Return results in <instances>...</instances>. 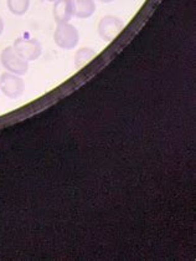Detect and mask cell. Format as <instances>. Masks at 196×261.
<instances>
[{"instance_id":"cell-11","label":"cell","mask_w":196,"mask_h":261,"mask_svg":"<svg viewBox=\"0 0 196 261\" xmlns=\"http://www.w3.org/2000/svg\"><path fill=\"white\" fill-rule=\"evenodd\" d=\"M98 2H101V3H113L115 0H98Z\"/></svg>"},{"instance_id":"cell-1","label":"cell","mask_w":196,"mask_h":261,"mask_svg":"<svg viewBox=\"0 0 196 261\" xmlns=\"http://www.w3.org/2000/svg\"><path fill=\"white\" fill-rule=\"evenodd\" d=\"M53 40L60 49L72 50L78 45L79 34L76 27L64 22V24H58L55 34H53Z\"/></svg>"},{"instance_id":"cell-10","label":"cell","mask_w":196,"mask_h":261,"mask_svg":"<svg viewBox=\"0 0 196 261\" xmlns=\"http://www.w3.org/2000/svg\"><path fill=\"white\" fill-rule=\"evenodd\" d=\"M3 31H4V21H3V19L0 18V35L3 34Z\"/></svg>"},{"instance_id":"cell-12","label":"cell","mask_w":196,"mask_h":261,"mask_svg":"<svg viewBox=\"0 0 196 261\" xmlns=\"http://www.w3.org/2000/svg\"><path fill=\"white\" fill-rule=\"evenodd\" d=\"M47 2H56V0H47Z\"/></svg>"},{"instance_id":"cell-3","label":"cell","mask_w":196,"mask_h":261,"mask_svg":"<svg viewBox=\"0 0 196 261\" xmlns=\"http://www.w3.org/2000/svg\"><path fill=\"white\" fill-rule=\"evenodd\" d=\"M0 89L2 92L11 100H18L25 91V82L15 73L4 72L0 76Z\"/></svg>"},{"instance_id":"cell-8","label":"cell","mask_w":196,"mask_h":261,"mask_svg":"<svg viewBox=\"0 0 196 261\" xmlns=\"http://www.w3.org/2000/svg\"><path fill=\"white\" fill-rule=\"evenodd\" d=\"M96 56H97V53L91 47H81L75 55V65L78 69H81L86 66L90 61H92Z\"/></svg>"},{"instance_id":"cell-9","label":"cell","mask_w":196,"mask_h":261,"mask_svg":"<svg viewBox=\"0 0 196 261\" xmlns=\"http://www.w3.org/2000/svg\"><path fill=\"white\" fill-rule=\"evenodd\" d=\"M8 8L14 15H24L30 7V0H7Z\"/></svg>"},{"instance_id":"cell-5","label":"cell","mask_w":196,"mask_h":261,"mask_svg":"<svg viewBox=\"0 0 196 261\" xmlns=\"http://www.w3.org/2000/svg\"><path fill=\"white\" fill-rule=\"evenodd\" d=\"M13 47L16 53L25 59L26 61H35L41 56L42 47L39 40L36 39H27V38H19L14 42Z\"/></svg>"},{"instance_id":"cell-2","label":"cell","mask_w":196,"mask_h":261,"mask_svg":"<svg viewBox=\"0 0 196 261\" xmlns=\"http://www.w3.org/2000/svg\"><path fill=\"white\" fill-rule=\"evenodd\" d=\"M0 61L5 69L11 73H15V75H25L29 70V61L22 59L13 46L5 47L2 51Z\"/></svg>"},{"instance_id":"cell-4","label":"cell","mask_w":196,"mask_h":261,"mask_svg":"<svg viewBox=\"0 0 196 261\" xmlns=\"http://www.w3.org/2000/svg\"><path fill=\"white\" fill-rule=\"evenodd\" d=\"M123 29L124 22L115 15L103 16L98 22V35L106 42L115 40Z\"/></svg>"},{"instance_id":"cell-7","label":"cell","mask_w":196,"mask_h":261,"mask_svg":"<svg viewBox=\"0 0 196 261\" xmlns=\"http://www.w3.org/2000/svg\"><path fill=\"white\" fill-rule=\"evenodd\" d=\"M75 16L78 19H89L96 11L95 0H75Z\"/></svg>"},{"instance_id":"cell-6","label":"cell","mask_w":196,"mask_h":261,"mask_svg":"<svg viewBox=\"0 0 196 261\" xmlns=\"http://www.w3.org/2000/svg\"><path fill=\"white\" fill-rule=\"evenodd\" d=\"M76 4L75 0H56L53 5V19L58 24L69 22L75 16Z\"/></svg>"}]
</instances>
